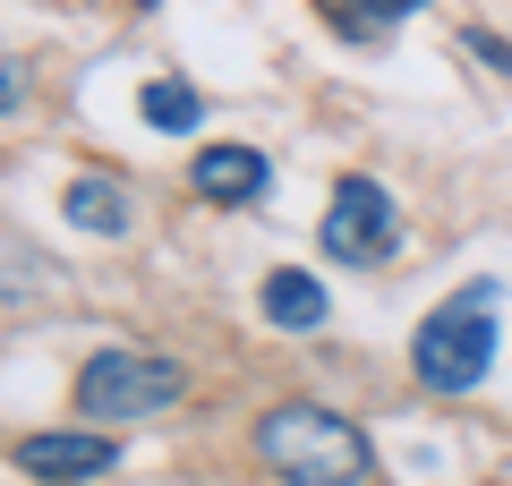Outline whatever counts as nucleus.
Instances as JSON below:
<instances>
[{"label": "nucleus", "instance_id": "nucleus-9", "mask_svg": "<svg viewBox=\"0 0 512 486\" xmlns=\"http://www.w3.org/2000/svg\"><path fill=\"white\" fill-rule=\"evenodd\" d=\"M427 0H316V18L333 26L342 43H384L393 26H410Z\"/></svg>", "mask_w": 512, "mask_h": 486}, {"label": "nucleus", "instance_id": "nucleus-6", "mask_svg": "<svg viewBox=\"0 0 512 486\" xmlns=\"http://www.w3.org/2000/svg\"><path fill=\"white\" fill-rule=\"evenodd\" d=\"M188 188H197L205 205H256L265 188H274V162L256 154V145H239V137H222V145H197V162H188Z\"/></svg>", "mask_w": 512, "mask_h": 486}, {"label": "nucleus", "instance_id": "nucleus-1", "mask_svg": "<svg viewBox=\"0 0 512 486\" xmlns=\"http://www.w3.org/2000/svg\"><path fill=\"white\" fill-rule=\"evenodd\" d=\"M248 444L282 486H367L376 478V444L325 401H274Z\"/></svg>", "mask_w": 512, "mask_h": 486}, {"label": "nucleus", "instance_id": "nucleus-3", "mask_svg": "<svg viewBox=\"0 0 512 486\" xmlns=\"http://www.w3.org/2000/svg\"><path fill=\"white\" fill-rule=\"evenodd\" d=\"M180 393H188V367L163 359V350H94V359L77 367V410H86L94 427L163 418V410H180Z\"/></svg>", "mask_w": 512, "mask_h": 486}, {"label": "nucleus", "instance_id": "nucleus-10", "mask_svg": "<svg viewBox=\"0 0 512 486\" xmlns=\"http://www.w3.org/2000/svg\"><path fill=\"white\" fill-rule=\"evenodd\" d=\"M137 111H146V128H163V137H188V128H205V94L188 86V77H154V86L137 94Z\"/></svg>", "mask_w": 512, "mask_h": 486}, {"label": "nucleus", "instance_id": "nucleus-5", "mask_svg": "<svg viewBox=\"0 0 512 486\" xmlns=\"http://www.w3.org/2000/svg\"><path fill=\"white\" fill-rule=\"evenodd\" d=\"M18 469L43 478V486H94V478L120 469V444H111L103 427H43V435L18 444Z\"/></svg>", "mask_w": 512, "mask_h": 486}, {"label": "nucleus", "instance_id": "nucleus-2", "mask_svg": "<svg viewBox=\"0 0 512 486\" xmlns=\"http://www.w3.org/2000/svg\"><path fill=\"white\" fill-rule=\"evenodd\" d=\"M495 299H504V282H461L453 299H436L419 324H410V376L427 384V393H478L495 367Z\"/></svg>", "mask_w": 512, "mask_h": 486}, {"label": "nucleus", "instance_id": "nucleus-11", "mask_svg": "<svg viewBox=\"0 0 512 486\" xmlns=\"http://www.w3.org/2000/svg\"><path fill=\"white\" fill-rule=\"evenodd\" d=\"M461 52H470V60H487L495 77H512V43H504V35H487V26H470V35H461Z\"/></svg>", "mask_w": 512, "mask_h": 486}, {"label": "nucleus", "instance_id": "nucleus-12", "mask_svg": "<svg viewBox=\"0 0 512 486\" xmlns=\"http://www.w3.org/2000/svg\"><path fill=\"white\" fill-rule=\"evenodd\" d=\"M18 103H26V77L9 69V60H0V120H9V111H18Z\"/></svg>", "mask_w": 512, "mask_h": 486}, {"label": "nucleus", "instance_id": "nucleus-8", "mask_svg": "<svg viewBox=\"0 0 512 486\" xmlns=\"http://www.w3.org/2000/svg\"><path fill=\"white\" fill-rule=\"evenodd\" d=\"M60 214H69V231H86V239H128V188L120 180H103V171H77L69 188H60Z\"/></svg>", "mask_w": 512, "mask_h": 486}, {"label": "nucleus", "instance_id": "nucleus-7", "mask_svg": "<svg viewBox=\"0 0 512 486\" xmlns=\"http://www.w3.org/2000/svg\"><path fill=\"white\" fill-rule=\"evenodd\" d=\"M325 282H316V273H299V265H274L265 273V282H256V316L265 324H282V333H316V324H325Z\"/></svg>", "mask_w": 512, "mask_h": 486}, {"label": "nucleus", "instance_id": "nucleus-4", "mask_svg": "<svg viewBox=\"0 0 512 486\" xmlns=\"http://www.w3.org/2000/svg\"><path fill=\"white\" fill-rule=\"evenodd\" d=\"M316 239H325L333 265H393V248H402V205H393V188L376 171H342Z\"/></svg>", "mask_w": 512, "mask_h": 486}]
</instances>
